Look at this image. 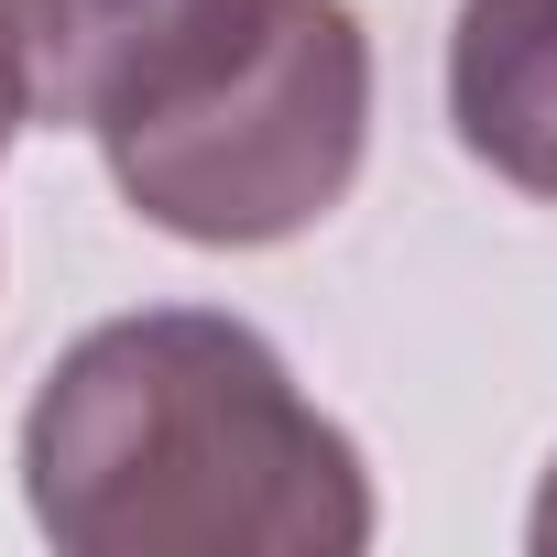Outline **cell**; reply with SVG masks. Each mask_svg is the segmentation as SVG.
I'll use <instances>...</instances> for the list:
<instances>
[{
  "label": "cell",
  "instance_id": "1",
  "mask_svg": "<svg viewBox=\"0 0 557 557\" xmlns=\"http://www.w3.org/2000/svg\"><path fill=\"white\" fill-rule=\"evenodd\" d=\"M23 503L66 557H361L372 470L285 350L219 307H143L55 350L23 405Z\"/></svg>",
  "mask_w": 557,
  "mask_h": 557
},
{
  "label": "cell",
  "instance_id": "5",
  "mask_svg": "<svg viewBox=\"0 0 557 557\" xmlns=\"http://www.w3.org/2000/svg\"><path fill=\"white\" fill-rule=\"evenodd\" d=\"M12 132H23V99H12V77H0V153H12Z\"/></svg>",
  "mask_w": 557,
  "mask_h": 557
},
{
  "label": "cell",
  "instance_id": "2",
  "mask_svg": "<svg viewBox=\"0 0 557 557\" xmlns=\"http://www.w3.org/2000/svg\"><path fill=\"white\" fill-rule=\"evenodd\" d=\"M110 186L197 240V251H262L318 230L372 153V34L350 0H273L240 66H219L197 99L99 132Z\"/></svg>",
  "mask_w": 557,
  "mask_h": 557
},
{
  "label": "cell",
  "instance_id": "3",
  "mask_svg": "<svg viewBox=\"0 0 557 557\" xmlns=\"http://www.w3.org/2000/svg\"><path fill=\"white\" fill-rule=\"evenodd\" d=\"M273 0H0V77L23 121L121 132L251 55Z\"/></svg>",
  "mask_w": 557,
  "mask_h": 557
},
{
  "label": "cell",
  "instance_id": "6",
  "mask_svg": "<svg viewBox=\"0 0 557 557\" xmlns=\"http://www.w3.org/2000/svg\"><path fill=\"white\" fill-rule=\"evenodd\" d=\"M535 546H557V481H546V503H535Z\"/></svg>",
  "mask_w": 557,
  "mask_h": 557
},
{
  "label": "cell",
  "instance_id": "4",
  "mask_svg": "<svg viewBox=\"0 0 557 557\" xmlns=\"http://www.w3.org/2000/svg\"><path fill=\"white\" fill-rule=\"evenodd\" d=\"M448 121L470 164H492L524 197H557V0H459Z\"/></svg>",
  "mask_w": 557,
  "mask_h": 557
}]
</instances>
